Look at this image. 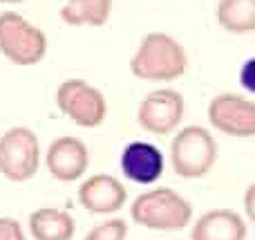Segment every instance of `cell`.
<instances>
[{
    "instance_id": "6da1fadb",
    "label": "cell",
    "mask_w": 255,
    "mask_h": 240,
    "mask_svg": "<svg viewBox=\"0 0 255 240\" xmlns=\"http://www.w3.org/2000/svg\"><path fill=\"white\" fill-rule=\"evenodd\" d=\"M188 70L186 47L166 31H148L130 56V72L134 79L150 83H170Z\"/></svg>"
},
{
    "instance_id": "7a4b0ae2",
    "label": "cell",
    "mask_w": 255,
    "mask_h": 240,
    "mask_svg": "<svg viewBox=\"0 0 255 240\" xmlns=\"http://www.w3.org/2000/svg\"><path fill=\"white\" fill-rule=\"evenodd\" d=\"M130 218L150 232H179L193 223V205L175 189L154 187L132 200Z\"/></svg>"
},
{
    "instance_id": "3957f363",
    "label": "cell",
    "mask_w": 255,
    "mask_h": 240,
    "mask_svg": "<svg viewBox=\"0 0 255 240\" xmlns=\"http://www.w3.org/2000/svg\"><path fill=\"white\" fill-rule=\"evenodd\" d=\"M220 146L206 126H184L177 128L170 139L168 160L175 175L184 180L206 178L217 164Z\"/></svg>"
},
{
    "instance_id": "277c9868",
    "label": "cell",
    "mask_w": 255,
    "mask_h": 240,
    "mask_svg": "<svg viewBox=\"0 0 255 240\" xmlns=\"http://www.w3.org/2000/svg\"><path fill=\"white\" fill-rule=\"evenodd\" d=\"M49 40L38 25L29 22L22 13H0V54L18 67L38 65L47 56Z\"/></svg>"
},
{
    "instance_id": "5b68a950",
    "label": "cell",
    "mask_w": 255,
    "mask_h": 240,
    "mask_svg": "<svg viewBox=\"0 0 255 240\" xmlns=\"http://www.w3.org/2000/svg\"><path fill=\"white\" fill-rule=\"evenodd\" d=\"M40 142L29 126H13L0 135V175L9 182H27L38 173Z\"/></svg>"
},
{
    "instance_id": "8992f818",
    "label": "cell",
    "mask_w": 255,
    "mask_h": 240,
    "mask_svg": "<svg viewBox=\"0 0 255 240\" xmlns=\"http://www.w3.org/2000/svg\"><path fill=\"white\" fill-rule=\"evenodd\" d=\"M56 106L79 128H99L108 117V101L83 79H67L56 88Z\"/></svg>"
},
{
    "instance_id": "52a82bcc",
    "label": "cell",
    "mask_w": 255,
    "mask_h": 240,
    "mask_svg": "<svg viewBox=\"0 0 255 240\" xmlns=\"http://www.w3.org/2000/svg\"><path fill=\"white\" fill-rule=\"evenodd\" d=\"M208 124L235 139L255 137V99L238 92H220L208 101Z\"/></svg>"
},
{
    "instance_id": "ba28073f",
    "label": "cell",
    "mask_w": 255,
    "mask_h": 240,
    "mask_svg": "<svg viewBox=\"0 0 255 240\" xmlns=\"http://www.w3.org/2000/svg\"><path fill=\"white\" fill-rule=\"evenodd\" d=\"M186 112L184 94L172 88L150 90L136 108V121L150 135L166 137L179 128Z\"/></svg>"
},
{
    "instance_id": "9c48e42d",
    "label": "cell",
    "mask_w": 255,
    "mask_h": 240,
    "mask_svg": "<svg viewBox=\"0 0 255 240\" xmlns=\"http://www.w3.org/2000/svg\"><path fill=\"white\" fill-rule=\"evenodd\" d=\"M90 166L88 144L74 135L56 137L45 151V169L58 182H79Z\"/></svg>"
},
{
    "instance_id": "30bf717a",
    "label": "cell",
    "mask_w": 255,
    "mask_h": 240,
    "mask_svg": "<svg viewBox=\"0 0 255 240\" xmlns=\"http://www.w3.org/2000/svg\"><path fill=\"white\" fill-rule=\"evenodd\" d=\"M79 205L94 216L117 214L128 202V189L119 178L110 173H97L83 180L79 187Z\"/></svg>"
},
{
    "instance_id": "8fae6325",
    "label": "cell",
    "mask_w": 255,
    "mask_h": 240,
    "mask_svg": "<svg viewBox=\"0 0 255 240\" xmlns=\"http://www.w3.org/2000/svg\"><path fill=\"white\" fill-rule=\"evenodd\" d=\"M119 164L126 178L134 184H141V187H150V184L159 182L163 169H166L163 153L150 142L126 144V148L121 151Z\"/></svg>"
},
{
    "instance_id": "7c38bea8",
    "label": "cell",
    "mask_w": 255,
    "mask_h": 240,
    "mask_svg": "<svg viewBox=\"0 0 255 240\" xmlns=\"http://www.w3.org/2000/svg\"><path fill=\"white\" fill-rule=\"evenodd\" d=\"M247 220L233 209H208L190 223V240H247Z\"/></svg>"
},
{
    "instance_id": "4fadbf2b",
    "label": "cell",
    "mask_w": 255,
    "mask_h": 240,
    "mask_svg": "<svg viewBox=\"0 0 255 240\" xmlns=\"http://www.w3.org/2000/svg\"><path fill=\"white\" fill-rule=\"evenodd\" d=\"M27 229L34 240H72L76 234V223L70 211L56 207H40L29 214Z\"/></svg>"
},
{
    "instance_id": "5bb4252c",
    "label": "cell",
    "mask_w": 255,
    "mask_h": 240,
    "mask_svg": "<svg viewBox=\"0 0 255 240\" xmlns=\"http://www.w3.org/2000/svg\"><path fill=\"white\" fill-rule=\"evenodd\" d=\"M115 0H65L61 20L70 27H103L112 13Z\"/></svg>"
},
{
    "instance_id": "9a60e30c",
    "label": "cell",
    "mask_w": 255,
    "mask_h": 240,
    "mask_svg": "<svg viewBox=\"0 0 255 240\" xmlns=\"http://www.w3.org/2000/svg\"><path fill=\"white\" fill-rule=\"evenodd\" d=\"M217 25L235 36L255 31V0H220L215 7Z\"/></svg>"
},
{
    "instance_id": "2e32d148",
    "label": "cell",
    "mask_w": 255,
    "mask_h": 240,
    "mask_svg": "<svg viewBox=\"0 0 255 240\" xmlns=\"http://www.w3.org/2000/svg\"><path fill=\"white\" fill-rule=\"evenodd\" d=\"M128 223L124 218H110L106 223H99L85 234L83 240H126Z\"/></svg>"
},
{
    "instance_id": "e0dca14e",
    "label": "cell",
    "mask_w": 255,
    "mask_h": 240,
    "mask_svg": "<svg viewBox=\"0 0 255 240\" xmlns=\"http://www.w3.org/2000/svg\"><path fill=\"white\" fill-rule=\"evenodd\" d=\"M0 240H27V234L16 218L2 216L0 218Z\"/></svg>"
},
{
    "instance_id": "ac0fdd59",
    "label": "cell",
    "mask_w": 255,
    "mask_h": 240,
    "mask_svg": "<svg viewBox=\"0 0 255 240\" xmlns=\"http://www.w3.org/2000/svg\"><path fill=\"white\" fill-rule=\"evenodd\" d=\"M240 85L249 94H255V56L247 58L242 63V67H240Z\"/></svg>"
},
{
    "instance_id": "d6986e66",
    "label": "cell",
    "mask_w": 255,
    "mask_h": 240,
    "mask_svg": "<svg viewBox=\"0 0 255 240\" xmlns=\"http://www.w3.org/2000/svg\"><path fill=\"white\" fill-rule=\"evenodd\" d=\"M242 209H244V220H249V223L255 227V182L249 184L247 191H244Z\"/></svg>"
},
{
    "instance_id": "ffe728a7",
    "label": "cell",
    "mask_w": 255,
    "mask_h": 240,
    "mask_svg": "<svg viewBox=\"0 0 255 240\" xmlns=\"http://www.w3.org/2000/svg\"><path fill=\"white\" fill-rule=\"evenodd\" d=\"M25 0H0V4H20Z\"/></svg>"
},
{
    "instance_id": "44dd1931",
    "label": "cell",
    "mask_w": 255,
    "mask_h": 240,
    "mask_svg": "<svg viewBox=\"0 0 255 240\" xmlns=\"http://www.w3.org/2000/svg\"><path fill=\"white\" fill-rule=\"evenodd\" d=\"M253 160H255V153H253Z\"/></svg>"
}]
</instances>
